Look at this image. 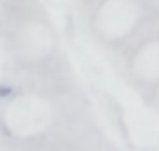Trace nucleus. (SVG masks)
<instances>
[{
	"label": "nucleus",
	"instance_id": "f257e3e1",
	"mask_svg": "<svg viewBox=\"0 0 159 151\" xmlns=\"http://www.w3.org/2000/svg\"><path fill=\"white\" fill-rule=\"evenodd\" d=\"M16 94V89L8 86V83H0V99H11V96Z\"/></svg>",
	"mask_w": 159,
	"mask_h": 151
}]
</instances>
